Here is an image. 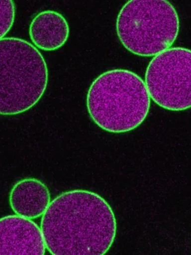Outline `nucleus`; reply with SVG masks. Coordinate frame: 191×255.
Returning a JSON list of instances; mask_svg holds the SVG:
<instances>
[{"label":"nucleus","mask_w":191,"mask_h":255,"mask_svg":"<svg viewBox=\"0 0 191 255\" xmlns=\"http://www.w3.org/2000/svg\"><path fill=\"white\" fill-rule=\"evenodd\" d=\"M46 249L53 255H103L114 243L117 221L96 193L74 190L50 202L41 220Z\"/></svg>","instance_id":"1"},{"label":"nucleus","mask_w":191,"mask_h":255,"mask_svg":"<svg viewBox=\"0 0 191 255\" xmlns=\"http://www.w3.org/2000/svg\"><path fill=\"white\" fill-rule=\"evenodd\" d=\"M86 105L91 118L100 128L122 133L136 129L146 119L151 98L142 77L131 70L113 69L93 81Z\"/></svg>","instance_id":"2"},{"label":"nucleus","mask_w":191,"mask_h":255,"mask_svg":"<svg viewBox=\"0 0 191 255\" xmlns=\"http://www.w3.org/2000/svg\"><path fill=\"white\" fill-rule=\"evenodd\" d=\"M48 81L46 61L37 48L22 38L0 39V115H17L33 108Z\"/></svg>","instance_id":"3"},{"label":"nucleus","mask_w":191,"mask_h":255,"mask_svg":"<svg viewBox=\"0 0 191 255\" xmlns=\"http://www.w3.org/2000/svg\"><path fill=\"white\" fill-rule=\"evenodd\" d=\"M179 29L178 13L166 0H131L120 9L116 20L121 44L140 56H154L169 49Z\"/></svg>","instance_id":"4"},{"label":"nucleus","mask_w":191,"mask_h":255,"mask_svg":"<svg viewBox=\"0 0 191 255\" xmlns=\"http://www.w3.org/2000/svg\"><path fill=\"white\" fill-rule=\"evenodd\" d=\"M144 82L150 98L161 108L172 111L191 108V50L170 47L154 56Z\"/></svg>","instance_id":"5"},{"label":"nucleus","mask_w":191,"mask_h":255,"mask_svg":"<svg viewBox=\"0 0 191 255\" xmlns=\"http://www.w3.org/2000/svg\"><path fill=\"white\" fill-rule=\"evenodd\" d=\"M41 229L30 219L19 215L0 218V255L45 254Z\"/></svg>","instance_id":"6"},{"label":"nucleus","mask_w":191,"mask_h":255,"mask_svg":"<svg viewBox=\"0 0 191 255\" xmlns=\"http://www.w3.org/2000/svg\"><path fill=\"white\" fill-rule=\"evenodd\" d=\"M29 37L34 46L45 51H53L63 47L70 35L67 20L55 10H44L32 19Z\"/></svg>","instance_id":"7"},{"label":"nucleus","mask_w":191,"mask_h":255,"mask_svg":"<svg viewBox=\"0 0 191 255\" xmlns=\"http://www.w3.org/2000/svg\"><path fill=\"white\" fill-rule=\"evenodd\" d=\"M9 201L15 215L35 219L46 211L51 202V193L47 186L40 180L26 178L13 186Z\"/></svg>","instance_id":"8"},{"label":"nucleus","mask_w":191,"mask_h":255,"mask_svg":"<svg viewBox=\"0 0 191 255\" xmlns=\"http://www.w3.org/2000/svg\"><path fill=\"white\" fill-rule=\"evenodd\" d=\"M15 4L11 0L0 1V39L4 38L14 24Z\"/></svg>","instance_id":"9"}]
</instances>
